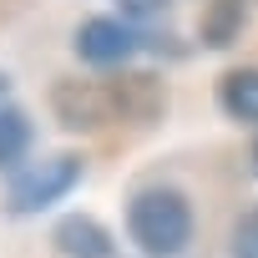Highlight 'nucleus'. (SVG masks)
<instances>
[{"mask_svg":"<svg viewBox=\"0 0 258 258\" xmlns=\"http://www.w3.org/2000/svg\"><path fill=\"white\" fill-rule=\"evenodd\" d=\"M192 228L198 223H192V203L182 187L152 182L126 198V238L137 243L142 258H182L192 243Z\"/></svg>","mask_w":258,"mask_h":258,"instance_id":"1","label":"nucleus"},{"mask_svg":"<svg viewBox=\"0 0 258 258\" xmlns=\"http://www.w3.org/2000/svg\"><path fill=\"white\" fill-rule=\"evenodd\" d=\"M81 177H86V157L81 152H51L41 162H26L6 182V213L11 218H36V213L56 208L61 198H71V187Z\"/></svg>","mask_w":258,"mask_h":258,"instance_id":"2","label":"nucleus"},{"mask_svg":"<svg viewBox=\"0 0 258 258\" xmlns=\"http://www.w3.org/2000/svg\"><path fill=\"white\" fill-rule=\"evenodd\" d=\"M142 46H147V31H137L121 16H86L71 36V51L86 66H126Z\"/></svg>","mask_w":258,"mask_h":258,"instance_id":"3","label":"nucleus"},{"mask_svg":"<svg viewBox=\"0 0 258 258\" xmlns=\"http://www.w3.org/2000/svg\"><path fill=\"white\" fill-rule=\"evenodd\" d=\"M51 111L66 132H96V126L116 121V101H111V86L101 81H76V76H61L51 86Z\"/></svg>","mask_w":258,"mask_h":258,"instance_id":"4","label":"nucleus"},{"mask_svg":"<svg viewBox=\"0 0 258 258\" xmlns=\"http://www.w3.org/2000/svg\"><path fill=\"white\" fill-rule=\"evenodd\" d=\"M51 243H56L61 258H116L111 228H106L101 218H91V213H66V218H56Z\"/></svg>","mask_w":258,"mask_h":258,"instance_id":"5","label":"nucleus"},{"mask_svg":"<svg viewBox=\"0 0 258 258\" xmlns=\"http://www.w3.org/2000/svg\"><path fill=\"white\" fill-rule=\"evenodd\" d=\"M218 111L238 126H258V66H228L218 76Z\"/></svg>","mask_w":258,"mask_h":258,"instance_id":"6","label":"nucleus"},{"mask_svg":"<svg viewBox=\"0 0 258 258\" xmlns=\"http://www.w3.org/2000/svg\"><path fill=\"white\" fill-rule=\"evenodd\" d=\"M253 11V0H203V16H198V41L208 51H228L243 36V21Z\"/></svg>","mask_w":258,"mask_h":258,"instance_id":"7","label":"nucleus"},{"mask_svg":"<svg viewBox=\"0 0 258 258\" xmlns=\"http://www.w3.org/2000/svg\"><path fill=\"white\" fill-rule=\"evenodd\" d=\"M31 142H36V126H31V116L21 111V106H0V172H16V167H26V152H31Z\"/></svg>","mask_w":258,"mask_h":258,"instance_id":"8","label":"nucleus"},{"mask_svg":"<svg viewBox=\"0 0 258 258\" xmlns=\"http://www.w3.org/2000/svg\"><path fill=\"white\" fill-rule=\"evenodd\" d=\"M233 258H258V208L233 223Z\"/></svg>","mask_w":258,"mask_h":258,"instance_id":"9","label":"nucleus"},{"mask_svg":"<svg viewBox=\"0 0 258 258\" xmlns=\"http://www.w3.org/2000/svg\"><path fill=\"white\" fill-rule=\"evenodd\" d=\"M167 16V0H121V21H132L137 31H147V21Z\"/></svg>","mask_w":258,"mask_h":258,"instance_id":"10","label":"nucleus"},{"mask_svg":"<svg viewBox=\"0 0 258 258\" xmlns=\"http://www.w3.org/2000/svg\"><path fill=\"white\" fill-rule=\"evenodd\" d=\"M6 91H11V76H6V71H0V106H6Z\"/></svg>","mask_w":258,"mask_h":258,"instance_id":"11","label":"nucleus"},{"mask_svg":"<svg viewBox=\"0 0 258 258\" xmlns=\"http://www.w3.org/2000/svg\"><path fill=\"white\" fill-rule=\"evenodd\" d=\"M253 177H258V137H253Z\"/></svg>","mask_w":258,"mask_h":258,"instance_id":"12","label":"nucleus"}]
</instances>
